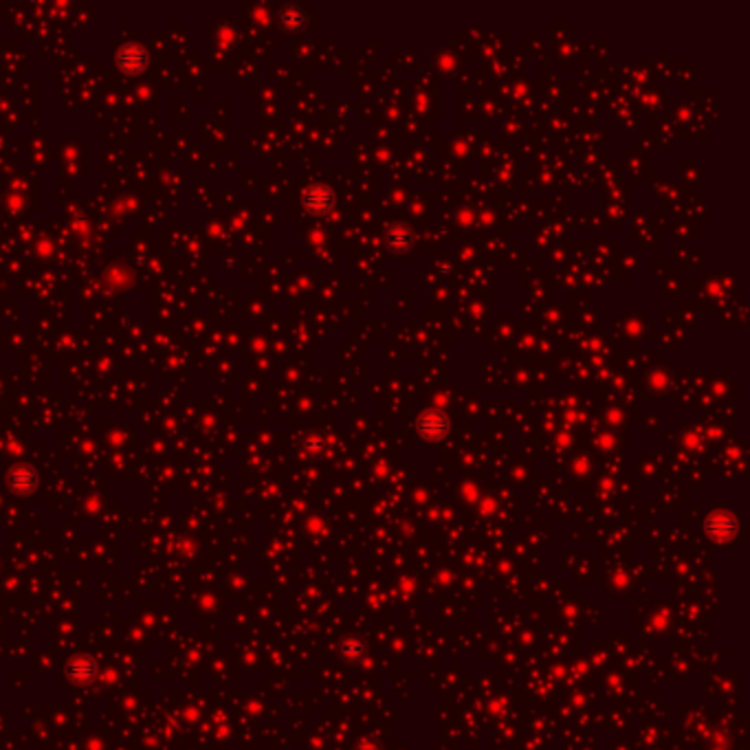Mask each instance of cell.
<instances>
[{"label":"cell","instance_id":"277c9868","mask_svg":"<svg viewBox=\"0 0 750 750\" xmlns=\"http://www.w3.org/2000/svg\"><path fill=\"white\" fill-rule=\"evenodd\" d=\"M706 530H708L710 535L720 537V540H726V537L735 530V524L730 522V519H726V522H720V517H718V519L710 517L708 522H706Z\"/></svg>","mask_w":750,"mask_h":750},{"label":"cell","instance_id":"3957f363","mask_svg":"<svg viewBox=\"0 0 750 750\" xmlns=\"http://www.w3.org/2000/svg\"><path fill=\"white\" fill-rule=\"evenodd\" d=\"M119 64L130 73H137L145 64V51H141L137 47H126L119 53Z\"/></svg>","mask_w":750,"mask_h":750},{"label":"cell","instance_id":"7a4b0ae2","mask_svg":"<svg viewBox=\"0 0 750 750\" xmlns=\"http://www.w3.org/2000/svg\"><path fill=\"white\" fill-rule=\"evenodd\" d=\"M9 484L16 493H29L35 487V473L29 467H16L9 475Z\"/></svg>","mask_w":750,"mask_h":750},{"label":"cell","instance_id":"6da1fadb","mask_svg":"<svg viewBox=\"0 0 750 750\" xmlns=\"http://www.w3.org/2000/svg\"><path fill=\"white\" fill-rule=\"evenodd\" d=\"M66 671H69L71 680L88 682V680H93L95 676H97V662H95L93 658H88V656H80V658H73L69 662Z\"/></svg>","mask_w":750,"mask_h":750}]
</instances>
